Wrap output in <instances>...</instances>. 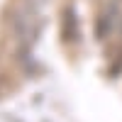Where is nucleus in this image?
<instances>
[{"label":"nucleus","instance_id":"f257e3e1","mask_svg":"<svg viewBox=\"0 0 122 122\" xmlns=\"http://www.w3.org/2000/svg\"><path fill=\"white\" fill-rule=\"evenodd\" d=\"M10 27L15 29V34L20 39H25V37H32L34 34V29H37V20L34 15H29V12H20L15 17H10Z\"/></svg>","mask_w":122,"mask_h":122}]
</instances>
